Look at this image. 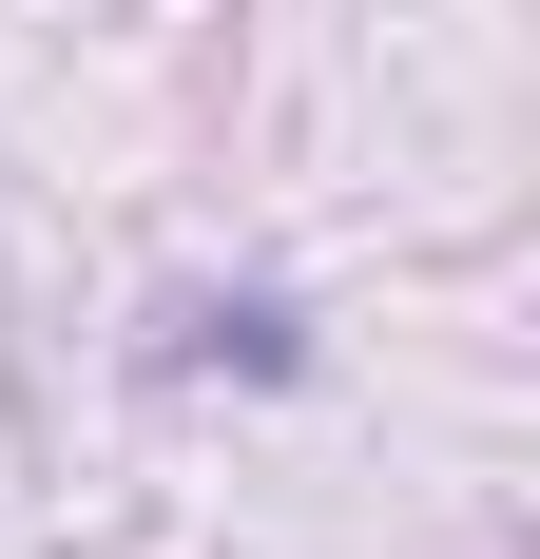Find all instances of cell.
<instances>
[{"instance_id":"6da1fadb","label":"cell","mask_w":540,"mask_h":559,"mask_svg":"<svg viewBox=\"0 0 540 559\" xmlns=\"http://www.w3.org/2000/svg\"><path fill=\"white\" fill-rule=\"evenodd\" d=\"M193 367H251V386H290V367H309L290 289H232V309H193Z\"/></svg>"}]
</instances>
